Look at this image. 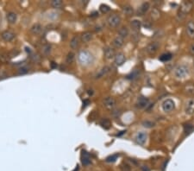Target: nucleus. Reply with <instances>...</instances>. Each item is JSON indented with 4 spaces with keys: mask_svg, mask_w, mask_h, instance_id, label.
<instances>
[{
    "mask_svg": "<svg viewBox=\"0 0 194 171\" xmlns=\"http://www.w3.org/2000/svg\"><path fill=\"white\" fill-rule=\"evenodd\" d=\"M78 59H79L80 63H81V65L87 66V65H89L92 62L93 56L90 52L86 51V50H82L79 53Z\"/></svg>",
    "mask_w": 194,
    "mask_h": 171,
    "instance_id": "nucleus-1",
    "label": "nucleus"
},
{
    "mask_svg": "<svg viewBox=\"0 0 194 171\" xmlns=\"http://www.w3.org/2000/svg\"><path fill=\"white\" fill-rule=\"evenodd\" d=\"M189 74V69L185 65H180L178 66L177 68L174 70V76L176 79L179 80H182L185 79Z\"/></svg>",
    "mask_w": 194,
    "mask_h": 171,
    "instance_id": "nucleus-2",
    "label": "nucleus"
},
{
    "mask_svg": "<svg viewBox=\"0 0 194 171\" xmlns=\"http://www.w3.org/2000/svg\"><path fill=\"white\" fill-rule=\"evenodd\" d=\"M192 3L191 2H184L181 6H180V10H179V16L182 17V19L184 17H186V15L191 12V10L192 9Z\"/></svg>",
    "mask_w": 194,
    "mask_h": 171,
    "instance_id": "nucleus-3",
    "label": "nucleus"
},
{
    "mask_svg": "<svg viewBox=\"0 0 194 171\" xmlns=\"http://www.w3.org/2000/svg\"><path fill=\"white\" fill-rule=\"evenodd\" d=\"M107 23L109 24V26L111 27V28H117L121 23V17L118 15H117V14L110 15L107 18Z\"/></svg>",
    "mask_w": 194,
    "mask_h": 171,
    "instance_id": "nucleus-4",
    "label": "nucleus"
},
{
    "mask_svg": "<svg viewBox=\"0 0 194 171\" xmlns=\"http://www.w3.org/2000/svg\"><path fill=\"white\" fill-rule=\"evenodd\" d=\"M174 106H175V105H174L173 100H172L170 99H166L165 101L162 103V110L165 112H172L174 109Z\"/></svg>",
    "mask_w": 194,
    "mask_h": 171,
    "instance_id": "nucleus-5",
    "label": "nucleus"
},
{
    "mask_svg": "<svg viewBox=\"0 0 194 171\" xmlns=\"http://www.w3.org/2000/svg\"><path fill=\"white\" fill-rule=\"evenodd\" d=\"M159 48H160V43L157 42H150L149 45L147 46L146 51L148 52L149 55H154L158 51Z\"/></svg>",
    "mask_w": 194,
    "mask_h": 171,
    "instance_id": "nucleus-6",
    "label": "nucleus"
},
{
    "mask_svg": "<svg viewBox=\"0 0 194 171\" xmlns=\"http://www.w3.org/2000/svg\"><path fill=\"white\" fill-rule=\"evenodd\" d=\"M117 101L113 97H106L104 99V106L109 110H112L116 106Z\"/></svg>",
    "mask_w": 194,
    "mask_h": 171,
    "instance_id": "nucleus-7",
    "label": "nucleus"
},
{
    "mask_svg": "<svg viewBox=\"0 0 194 171\" xmlns=\"http://www.w3.org/2000/svg\"><path fill=\"white\" fill-rule=\"evenodd\" d=\"M104 55L106 60H111L116 56V53L113 48L111 47H106L104 49Z\"/></svg>",
    "mask_w": 194,
    "mask_h": 171,
    "instance_id": "nucleus-8",
    "label": "nucleus"
},
{
    "mask_svg": "<svg viewBox=\"0 0 194 171\" xmlns=\"http://www.w3.org/2000/svg\"><path fill=\"white\" fill-rule=\"evenodd\" d=\"M149 103V99H147V98H145V97H140L139 99H138V100H137V102H136V107L137 108H140V109L145 108V107H147V106H148Z\"/></svg>",
    "mask_w": 194,
    "mask_h": 171,
    "instance_id": "nucleus-9",
    "label": "nucleus"
},
{
    "mask_svg": "<svg viewBox=\"0 0 194 171\" xmlns=\"http://www.w3.org/2000/svg\"><path fill=\"white\" fill-rule=\"evenodd\" d=\"M123 44H124V38L121 37L120 35L116 36L113 39V41H112V45L114 46L115 48H117V49L122 48L123 46Z\"/></svg>",
    "mask_w": 194,
    "mask_h": 171,
    "instance_id": "nucleus-10",
    "label": "nucleus"
},
{
    "mask_svg": "<svg viewBox=\"0 0 194 171\" xmlns=\"http://www.w3.org/2000/svg\"><path fill=\"white\" fill-rule=\"evenodd\" d=\"M1 36L5 42H11L15 38V34L11 30H5L2 33Z\"/></svg>",
    "mask_w": 194,
    "mask_h": 171,
    "instance_id": "nucleus-11",
    "label": "nucleus"
},
{
    "mask_svg": "<svg viewBox=\"0 0 194 171\" xmlns=\"http://www.w3.org/2000/svg\"><path fill=\"white\" fill-rule=\"evenodd\" d=\"M186 34L190 38H194V22L192 21L188 22L186 27Z\"/></svg>",
    "mask_w": 194,
    "mask_h": 171,
    "instance_id": "nucleus-12",
    "label": "nucleus"
},
{
    "mask_svg": "<svg viewBox=\"0 0 194 171\" xmlns=\"http://www.w3.org/2000/svg\"><path fill=\"white\" fill-rule=\"evenodd\" d=\"M136 141L137 142V143L143 145L147 141V134L145 132H143V131L139 132L136 137Z\"/></svg>",
    "mask_w": 194,
    "mask_h": 171,
    "instance_id": "nucleus-13",
    "label": "nucleus"
},
{
    "mask_svg": "<svg viewBox=\"0 0 194 171\" xmlns=\"http://www.w3.org/2000/svg\"><path fill=\"white\" fill-rule=\"evenodd\" d=\"M194 112V99H191L186 102V113L192 115Z\"/></svg>",
    "mask_w": 194,
    "mask_h": 171,
    "instance_id": "nucleus-14",
    "label": "nucleus"
},
{
    "mask_svg": "<svg viewBox=\"0 0 194 171\" xmlns=\"http://www.w3.org/2000/svg\"><path fill=\"white\" fill-rule=\"evenodd\" d=\"M125 61L126 57L125 55H124V54L119 53V54L116 55V56H115V63H116L117 66H121V65H123V63L125 62Z\"/></svg>",
    "mask_w": 194,
    "mask_h": 171,
    "instance_id": "nucleus-15",
    "label": "nucleus"
},
{
    "mask_svg": "<svg viewBox=\"0 0 194 171\" xmlns=\"http://www.w3.org/2000/svg\"><path fill=\"white\" fill-rule=\"evenodd\" d=\"M109 72H110V68H109L108 66H104V67H103L102 69L97 72V74L95 75V78L96 79H101V78L104 77L106 74H108Z\"/></svg>",
    "mask_w": 194,
    "mask_h": 171,
    "instance_id": "nucleus-16",
    "label": "nucleus"
},
{
    "mask_svg": "<svg viewBox=\"0 0 194 171\" xmlns=\"http://www.w3.org/2000/svg\"><path fill=\"white\" fill-rule=\"evenodd\" d=\"M149 8H150V4L149 3H143L142 5L140 6V8H139V10H138V14H140L141 16H143L144 15L145 13H147V12H149Z\"/></svg>",
    "mask_w": 194,
    "mask_h": 171,
    "instance_id": "nucleus-17",
    "label": "nucleus"
},
{
    "mask_svg": "<svg viewBox=\"0 0 194 171\" xmlns=\"http://www.w3.org/2000/svg\"><path fill=\"white\" fill-rule=\"evenodd\" d=\"M41 30H42V26L41 25L40 23H35L34 25L30 28L31 33L34 35L40 34Z\"/></svg>",
    "mask_w": 194,
    "mask_h": 171,
    "instance_id": "nucleus-18",
    "label": "nucleus"
},
{
    "mask_svg": "<svg viewBox=\"0 0 194 171\" xmlns=\"http://www.w3.org/2000/svg\"><path fill=\"white\" fill-rule=\"evenodd\" d=\"M92 36H93V35L91 31H86L81 35V40L84 42H88L92 39Z\"/></svg>",
    "mask_w": 194,
    "mask_h": 171,
    "instance_id": "nucleus-19",
    "label": "nucleus"
},
{
    "mask_svg": "<svg viewBox=\"0 0 194 171\" xmlns=\"http://www.w3.org/2000/svg\"><path fill=\"white\" fill-rule=\"evenodd\" d=\"M7 21L10 23H15L17 22V15L15 12H9L6 16Z\"/></svg>",
    "mask_w": 194,
    "mask_h": 171,
    "instance_id": "nucleus-20",
    "label": "nucleus"
},
{
    "mask_svg": "<svg viewBox=\"0 0 194 171\" xmlns=\"http://www.w3.org/2000/svg\"><path fill=\"white\" fill-rule=\"evenodd\" d=\"M140 75V70L139 69H134L130 74H129L127 75V79L128 80H136L139 77Z\"/></svg>",
    "mask_w": 194,
    "mask_h": 171,
    "instance_id": "nucleus-21",
    "label": "nucleus"
},
{
    "mask_svg": "<svg viewBox=\"0 0 194 171\" xmlns=\"http://www.w3.org/2000/svg\"><path fill=\"white\" fill-rule=\"evenodd\" d=\"M123 12L127 15V16H131L134 13V9L131 5H126L123 7Z\"/></svg>",
    "mask_w": 194,
    "mask_h": 171,
    "instance_id": "nucleus-22",
    "label": "nucleus"
},
{
    "mask_svg": "<svg viewBox=\"0 0 194 171\" xmlns=\"http://www.w3.org/2000/svg\"><path fill=\"white\" fill-rule=\"evenodd\" d=\"M100 126H102L103 128L108 130L111 127V122L109 119H103L100 120Z\"/></svg>",
    "mask_w": 194,
    "mask_h": 171,
    "instance_id": "nucleus-23",
    "label": "nucleus"
},
{
    "mask_svg": "<svg viewBox=\"0 0 194 171\" xmlns=\"http://www.w3.org/2000/svg\"><path fill=\"white\" fill-rule=\"evenodd\" d=\"M82 163L83 165H89L91 163V159L89 157V155L87 154V152L83 151V156H82Z\"/></svg>",
    "mask_w": 194,
    "mask_h": 171,
    "instance_id": "nucleus-24",
    "label": "nucleus"
},
{
    "mask_svg": "<svg viewBox=\"0 0 194 171\" xmlns=\"http://www.w3.org/2000/svg\"><path fill=\"white\" fill-rule=\"evenodd\" d=\"M131 27L136 30H139L142 27V22L138 19H134L131 21Z\"/></svg>",
    "mask_w": 194,
    "mask_h": 171,
    "instance_id": "nucleus-25",
    "label": "nucleus"
},
{
    "mask_svg": "<svg viewBox=\"0 0 194 171\" xmlns=\"http://www.w3.org/2000/svg\"><path fill=\"white\" fill-rule=\"evenodd\" d=\"M172 57H173V55H172L171 53H165V54H162L159 59H160V61L163 62H166L171 60Z\"/></svg>",
    "mask_w": 194,
    "mask_h": 171,
    "instance_id": "nucleus-26",
    "label": "nucleus"
},
{
    "mask_svg": "<svg viewBox=\"0 0 194 171\" xmlns=\"http://www.w3.org/2000/svg\"><path fill=\"white\" fill-rule=\"evenodd\" d=\"M79 43H80V39H79V37L78 36H74L73 38H72V40L70 42V47L72 48V49H76L78 46H79Z\"/></svg>",
    "mask_w": 194,
    "mask_h": 171,
    "instance_id": "nucleus-27",
    "label": "nucleus"
},
{
    "mask_svg": "<svg viewBox=\"0 0 194 171\" xmlns=\"http://www.w3.org/2000/svg\"><path fill=\"white\" fill-rule=\"evenodd\" d=\"M118 34H119L121 37L125 38V37L128 36V35H129V29H128L127 27H122L119 29V31H118Z\"/></svg>",
    "mask_w": 194,
    "mask_h": 171,
    "instance_id": "nucleus-28",
    "label": "nucleus"
},
{
    "mask_svg": "<svg viewBox=\"0 0 194 171\" xmlns=\"http://www.w3.org/2000/svg\"><path fill=\"white\" fill-rule=\"evenodd\" d=\"M74 58H75V55L74 53H73V52H69L68 54H67V55L66 57V62L68 63H72L74 61Z\"/></svg>",
    "mask_w": 194,
    "mask_h": 171,
    "instance_id": "nucleus-29",
    "label": "nucleus"
},
{
    "mask_svg": "<svg viewBox=\"0 0 194 171\" xmlns=\"http://www.w3.org/2000/svg\"><path fill=\"white\" fill-rule=\"evenodd\" d=\"M151 17L153 20H158L160 18V12L157 10V9H153V11L151 12Z\"/></svg>",
    "mask_w": 194,
    "mask_h": 171,
    "instance_id": "nucleus-30",
    "label": "nucleus"
},
{
    "mask_svg": "<svg viewBox=\"0 0 194 171\" xmlns=\"http://www.w3.org/2000/svg\"><path fill=\"white\" fill-rule=\"evenodd\" d=\"M62 5V2H61V0H53L51 2V5L53 6L54 8H55V9H60V8H61Z\"/></svg>",
    "mask_w": 194,
    "mask_h": 171,
    "instance_id": "nucleus-31",
    "label": "nucleus"
},
{
    "mask_svg": "<svg viewBox=\"0 0 194 171\" xmlns=\"http://www.w3.org/2000/svg\"><path fill=\"white\" fill-rule=\"evenodd\" d=\"M143 126L145 128H153L155 126V124H154V122H153V121L146 120V121H143Z\"/></svg>",
    "mask_w": 194,
    "mask_h": 171,
    "instance_id": "nucleus-32",
    "label": "nucleus"
},
{
    "mask_svg": "<svg viewBox=\"0 0 194 171\" xmlns=\"http://www.w3.org/2000/svg\"><path fill=\"white\" fill-rule=\"evenodd\" d=\"M51 45L46 44V45L43 46V48H42V52H43L45 55H48V54H50V52H51Z\"/></svg>",
    "mask_w": 194,
    "mask_h": 171,
    "instance_id": "nucleus-33",
    "label": "nucleus"
},
{
    "mask_svg": "<svg viewBox=\"0 0 194 171\" xmlns=\"http://www.w3.org/2000/svg\"><path fill=\"white\" fill-rule=\"evenodd\" d=\"M110 7L108 5H100V12L104 13V14H106V13H108L110 12Z\"/></svg>",
    "mask_w": 194,
    "mask_h": 171,
    "instance_id": "nucleus-34",
    "label": "nucleus"
},
{
    "mask_svg": "<svg viewBox=\"0 0 194 171\" xmlns=\"http://www.w3.org/2000/svg\"><path fill=\"white\" fill-rule=\"evenodd\" d=\"M119 156V155L118 154H115L112 155V156H110L109 157L106 158V162H108V163H111V162H115L116 160L117 159V157Z\"/></svg>",
    "mask_w": 194,
    "mask_h": 171,
    "instance_id": "nucleus-35",
    "label": "nucleus"
},
{
    "mask_svg": "<svg viewBox=\"0 0 194 171\" xmlns=\"http://www.w3.org/2000/svg\"><path fill=\"white\" fill-rule=\"evenodd\" d=\"M121 169L123 171H131V168H130V166L129 165L128 163H123L121 165Z\"/></svg>",
    "mask_w": 194,
    "mask_h": 171,
    "instance_id": "nucleus-36",
    "label": "nucleus"
},
{
    "mask_svg": "<svg viewBox=\"0 0 194 171\" xmlns=\"http://www.w3.org/2000/svg\"><path fill=\"white\" fill-rule=\"evenodd\" d=\"M28 72H29V69L26 68V67H23V68L19 69V70H18V74H27Z\"/></svg>",
    "mask_w": 194,
    "mask_h": 171,
    "instance_id": "nucleus-37",
    "label": "nucleus"
},
{
    "mask_svg": "<svg viewBox=\"0 0 194 171\" xmlns=\"http://www.w3.org/2000/svg\"><path fill=\"white\" fill-rule=\"evenodd\" d=\"M8 54H1L0 55V61L1 62H6L7 60H8Z\"/></svg>",
    "mask_w": 194,
    "mask_h": 171,
    "instance_id": "nucleus-38",
    "label": "nucleus"
},
{
    "mask_svg": "<svg viewBox=\"0 0 194 171\" xmlns=\"http://www.w3.org/2000/svg\"><path fill=\"white\" fill-rule=\"evenodd\" d=\"M192 130V126H191V125H186L185 126V131L187 133V132H190V131Z\"/></svg>",
    "mask_w": 194,
    "mask_h": 171,
    "instance_id": "nucleus-39",
    "label": "nucleus"
},
{
    "mask_svg": "<svg viewBox=\"0 0 194 171\" xmlns=\"http://www.w3.org/2000/svg\"><path fill=\"white\" fill-rule=\"evenodd\" d=\"M97 114H96V112H91V114H90V118L91 119V120H94L96 118H97Z\"/></svg>",
    "mask_w": 194,
    "mask_h": 171,
    "instance_id": "nucleus-40",
    "label": "nucleus"
},
{
    "mask_svg": "<svg viewBox=\"0 0 194 171\" xmlns=\"http://www.w3.org/2000/svg\"><path fill=\"white\" fill-rule=\"evenodd\" d=\"M141 169L143 171H150V169H149L148 166L146 165H143L141 167Z\"/></svg>",
    "mask_w": 194,
    "mask_h": 171,
    "instance_id": "nucleus-41",
    "label": "nucleus"
},
{
    "mask_svg": "<svg viewBox=\"0 0 194 171\" xmlns=\"http://www.w3.org/2000/svg\"><path fill=\"white\" fill-rule=\"evenodd\" d=\"M190 51H191L192 54H193L194 55V44H192V45L190 47Z\"/></svg>",
    "mask_w": 194,
    "mask_h": 171,
    "instance_id": "nucleus-42",
    "label": "nucleus"
},
{
    "mask_svg": "<svg viewBox=\"0 0 194 171\" xmlns=\"http://www.w3.org/2000/svg\"><path fill=\"white\" fill-rule=\"evenodd\" d=\"M87 93H88V94H89V95H92V94H93V91H92V90H90V89H89V90H88V91H87Z\"/></svg>",
    "mask_w": 194,
    "mask_h": 171,
    "instance_id": "nucleus-43",
    "label": "nucleus"
},
{
    "mask_svg": "<svg viewBox=\"0 0 194 171\" xmlns=\"http://www.w3.org/2000/svg\"><path fill=\"white\" fill-rule=\"evenodd\" d=\"M89 100H85V101H84V105H85V106H85V107H86V106H88V104H89Z\"/></svg>",
    "mask_w": 194,
    "mask_h": 171,
    "instance_id": "nucleus-44",
    "label": "nucleus"
},
{
    "mask_svg": "<svg viewBox=\"0 0 194 171\" xmlns=\"http://www.w3.org/2000/svg\"><path fill=\"white\" fill-rule=\"evenodd\" d=\"M52 68H56L57 67V65H55V63L54 62H52Z\"/></svg>",
    "mask_w": 194,
    "mask_h": 171,
    "instance_id": "nucleus-45",
    "label": "nucleus"
}]
</instances>
